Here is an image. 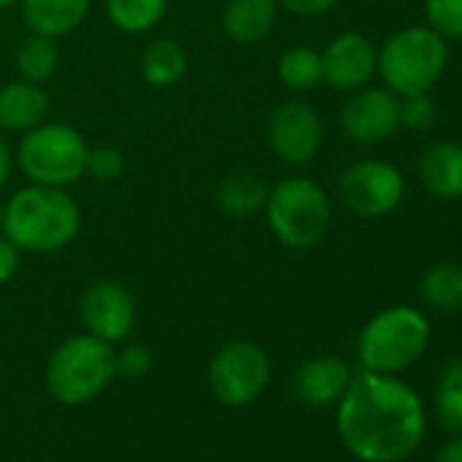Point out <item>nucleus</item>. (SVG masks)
<instances>
[{"label": "nucleus", "instance_id": "9d476101", "mask_svg": "<svg viewBox=\"0 0 462 462\" xmlns=\"http://www.w3.org/2000/svg\"><path fill=\"white\" fill-rule=\"evenodd\" d=\"M267 142L281 163L286 166L310 163L324 142V125L319 112L300 98L278 104L267 123Z\"/></svg>", "mask_w": 462, "mask_h": 462}, {"label": "nucleus", "instance_id": "1a4fd4ad", "mask_svg": "<svg viewBox=\"0 0 462 462\" xmlns=\"http://www.w3.org/2000/svg\"><path fill=\"white\" fill-rule=\"evenodd\" d=\"M337 193L354 215L381 217L402 201L405 182L392 163L359 161L340 174Z\"/></svg>", "mask_w": 462, "mask_h": 462}, {"label": "nucleus", "instance_id": "5701e85b", "mask_svg": "<svg viewBox=\"0 0 462 462\" xmlns=\"http://www.w3.org/2000/svg\"><path fill=\"white\" fill-rule=\"evenodd\" d=\"M278 79L283 88L305 93L313 90L319 82H324V66H321V52L313 47L297 44L286 50L278 60Z\"/></svg>", "mask_w": 462, "mask_h": 462}, {"label": "nucleus", "instance_id": "2f4dec72", "mask_svg": "<svg viewBox=\"0 0 462 462\" xmlns=\"http://www.w3.org/2000/svg\"><path fill=\"white\" fill-rule=\"evenodd\" d=\"M14 166H17V163H14V152H12L9 142L4 139V131H0V188L9 185Z\"/></svg>", "mask_w": 462, "mask_h": 462}, {"label": "nucleus", "instance_id": "f3484780", "mask_svg": "<svg viewBox=\"0 0 462 462\" xmlns=\"http://www.w3.org/2000/svg\"><path fill=\"white\" fill-rule=\"evenodd\" d=\"M93 0H23V20L31 33L63 39L74 33L90 14Z\"/></svg>", "mask_w": 462, "mask_h": 462}, {"label": "nucleus", "instance_id": "39448f33", "mask_svg": "<svg viewBox=\"0 0 462 462\" xmlns=\"http://www.w3.org/2000/svg\"><path fill=\"white\" fill-rule=\"evenodd\" d=\"M90 144L88 139L66 123H39L25 131L14 152V163L36 185L71 188L85 177Z\"/></svg>", "mask_w": 462, "mask_h": 462}, {"label": "nucleus", "instance_id": "412c9836", "mask_svg": "<svg viewBox=\"0 0 462 462\" xmlns=\"http://www.w3.org/2000/svg\"><path fill=\"white\" fill-rule=\"evenodd\" d=\"M169 12V0H104L109 25L125 36L150 33Z\"/></svg>", "mask_w": 462, "mask_h": 462}, {"label": "nucleus", "instance_id": "c756f323", "mask_svg": "<svg viewBox=\"0 0 462 462\" xmlns=\"http://www.w3.org/2000/svg\"><path fill=\"white\" fill-rule=\"evenodd\" d=\"M20 264H23V251L0 231V286L14 281V275L20 273Z\"/></svg>", "mask_w": 462, "mask_h": 462}, {"label": "nucleus", "instance_id": "0eeeda50", "mask_svg": "<svg viewBox=\"0 0 462 462\" xmlns=\"http://www.w3.org/2000/svg\"><path fill=\"white\" fill-rule=\"evenodd\" d=\"M448 50L432 28H402L378 52V74L383 85L402 96L427 93L446 71Z\"/></svg>", "mask_w": 462, "mask_h": 462}, {"label": "nucleus", "instance_id": "ddd939ff", "mask_svg": "<svg viewBox=\"0 0 462 462\" xmlns=\"http://www.w3.org/2000/svg\"><path fill=\"white\" fill-rule=\"evenodd\" d=\"M324 82L340 93H354L370 82L378 69V52L362 33H340L321 52Z\"/></svg>", "mask_w": 462, "mask_h": 462}, {"label": "nucleus", "instance_id": "c85d7f7f", "mask_svg": "<svg viewBox=\"0 0 462 462\" xmlns=\"http://www.w3.org/2000/svg\"><path fill=\"white\" fill-rule=\"evenodd\" d=\"M115 370L123 378L139 381L152 370V354L139 343H125L120 351H115Z\"/></svg>", "mask_w": 462, "mask_h": 462}, {"label": "nucleus", "instance_id": "72a5a7b5", "mask_svg": "<svg viewBox=\"0 0 462 462\" xmlns=\"http://www.w3.org/2000/svg\"><path fill=\"white\" fill-rule=\"evenodd\" d=\"M23 0H0V12H6V9H14V6H20Z\"/></svg>", "mask_w": 462, "mask_h": 462}, {"label": "nucleus", "instance_id": "393cba45", "mask_svg": "<svg viewBox=\"0 0 462 462\" xmlns=\"http://www.w3.org/2000/svg\"><path fill=\"white\" fill-rule=\"evenodd\" d=\"M435 416L446 432H462V356L451 359L435 386Z\"/></svg>", "mask_w": 462, "mask_h": 462}, {"label": "nucleus", "instance_id": "4be33fe9", "mask_svg": "<svg viewBox=\"0 0 462 462\" xmlns=\"http://www.w3.org/2000/svg\"><path fill=\"white\" fill-rule=\"evenodd\" d=\"M14 63H17L20 79L36 82V85L50 82V79L58 74V69H60V50H58V39L31 33V36L20 44Z\"/></svg>", "mask_w": 462, "mask_h": 462}, {"label": "nucleus", "instance_id": "f257e3e1", "mask_svg": "<svg viewBox=\"0 0 462 462\" xmlns=\"http://www.w3.org/2000/svg\"><path fill=\"white\" fill-rule=\"evenodd\" d=\"M421 397L400 378L362 370L337 400V435L362 462H402L424 440Z\"/></svg>", "mask_w": 462, "mask_h": 462}, {"label": "nucleus", "instance_id": "a211bd4d", "mask_svg": "<svg viewBox=\"0 0 462 462\" xmlns=\"http://www.w3.org/2000/svg\"><path fill=\"white\" fill-rule=\"evenodd\" d=\"M421 185L440 201H454L462 196V147L454 142H438L424 150L419 161Z\"/></svg>", "mask_w": 462, "mask_h": 462}, {"label": "nucleus", "instance_id": "cd10ccee", "mask_svg": "<svg viewBox=\"0 0 462 462\" xmlns=\"http://www.w3.org/2000/svg\"><path fill=\"white\" fill-rule=\"evenodd\" d=\"M400 120L411 131H427L435 123V104L427 93H413L400 98Z\"/></svg>", "mask_w": 462, "mask_h": 462}, {"label": "nucleus", "instance_id": "dca6fc26", "mask_svg": "<svg viewBox=\"0 0 462 462\" xmlns=\"http://www.w3.org/2000/svg\"><path fill=\"white\" fill-rule=\"evenodd\" d=\"M50 96L44 85L14 79L0 85V131L4 134H25L47 120Z\"/></svg>", "mask_w": 462, "mask_h": 462}, {"label": "nucleus", "instance_id": "bb28decb", "mask_svg": "<svg viewBox=\"0 0 462 462\" xmlns=\"http://www.w3.org/2000/svg\"><path fill=\"white\" fill-rule=\"evenodd\" d=\"M123 174H125V155H123V150L112 147V144L90 147L85 177H93L96 182H115Z\"/></svg>", "mask_w": 462, "mask_h": 462}, {"label": "nucleus", "instance_id": "aec40b11", "mask_svg": "<svg viewBox=\"0 0 462 462\" xmlns=\"http://www.w3.org/2000/svg\"><path fill=\"white\" fill-rule=\"evenodd\" d=\"M139 71L150 88L163 90V88L177 85L188 74V55H185L182 44H177L171 39H155L144 47Z\"/></svg>", "mask_w": 462, "mask_h": 462}, {"label": "nucleus", "instance_id": "4468645a", "mask_svg": "<svg viewBox=\"0 0 462 462\" xmlns=\"http://www.w3.org/2000/svg\"><path fill=\"white\" fill-rule=\"evenodd\" d=\"M351 378L354 373L340 356H313L300 365L294 389L305 405L324 408V405L337 402L346 394Z\"/></svg>", "mask_w": 462, "mask_h": 462}, {"label": "nucleus", "instance_id": "f03ea898", "mask_svg": "<svg viewBox=\"0 0 462 462\" xmlns=\"http://www.w3.org/2000/svg\"><path fill=\"white\" fill-rule=\"evenodd\" d=\"M0 231L23 254H60L79 237L82 209L69 188L28 182L4 204Z\"/></svg>", "mask_w": 462, "mask_h": 462}, {"label": "nucleus", "instance_id": "2eb2a0df", "mask_svg": "<svg viewBox=\"0 0 462 462\" xmlns=\"http://www.w3.org/2000/svg\"><path fill=\"white\" fill-rule=\"evenodd\" d=\"M278 12V0H226L220 12V28L228 42L251 47L275 31Z\"/></svg>", "mask_w": 462, "mask_h": 462}, {"label": "nucleus", "instance_id": "423d86ee", "mask_svg": "<svg viewBox=\"0 0 462 462\" xmlns=\"http://www.w3.org/2000/svg\"><path fill=\"white\" fill-rule=\"evenodd\" d=\"M430 343V321L424 313L408 305H394L373 316L359 340L356 354L365 370L373 373H402L421 359Z\"/></svg>", "mask_w": 462, "mask_h": 462}, {"label": "nucleus", "instance_id": "9b49d317", "mask_svg": "<svg viewBox=\"0 0 462 462\" xmlns=\"http://www.w3.org/2000/svg\"><path fill=\"white\" fill-rule=\"evenodd\" d=\"M82 324L85 329L106 343H123L136 327V300L117 281H96L82 294Z\"/></svg>", "mask_w": 462, "mask_h": 462}, {"label": "nucleus", "instance_id": "473e14b6", "mask_svg": "<svg viewBox=\"0 0 462 462\" xmlns=\"http://www.w3.org/2000/svg\"><path fill=\"white\" fill-rule=\"evenodd\" d=\"M432 462H462V432L457 438H451L438 454Z\"/></svg>", "mask_w": 462, "mask_h": 462}, {"label": "nucleus", "instance_id": "6e6552de", "mask_svg": "<svg viewBox=\"0 0 462 462\" xmlns=\"http://www.w3.org/2000/svg\"><path fill=\"white\" fill-rule=\"evenodd\" d=\"M270 356L251 340H231L209 362V389L220 405L245 408L262 397L270 383Z\"/></svg>", "mask_w": 462, "mask_h": 462}, {"label": "nucleus", "instance_id": "f8f14e48", "mask_svg": "<svg viewBox=\"0 0 462 462\" xmlns=\"http://www.w3.org/2000/svg\"><path fill=\"white\" fill-rule=\"evenodd\" d=\"M400 125V96L389 88H359L340 109L343 134L359 144H378Z\"/></svg>", "mask_w": 462, "mask_h": 462}, {"label": "nucleus", "instance_id": "7ed1b4c3", "mask_svg": "<svg viewBox=\"0 0 462 462\" xmlns=\"http://www.w3.org/2000/svg\"><path fill=\"white\" fill-rule=\"evenodd\" d=\"M264 215L273 237L289 251H313L324 243L332 204L327 190L308 177H286L270 188Z\"/></svg>", "mask_w": 462, "mask_h": 462}, {"label": "nucleus", "instance_id": "7c9ffc66", "mask_svg": "<svg viewBox=\"0 0 462 462\" xmlns=\"http://www.w3.org/2000/svg\"><path fill=\"white\" fill-rule=\"evenodd\" d=\"M340 0H278V6L291 12V14H300V17H319V14H327L332 12Z\"/></svg>", "mask_w": 462, "mask_h": 462}, {"label": "nucleus", "instance_id": "b1692460", "mask_svg": "<svg viewBox=\"0 0 462 462\" xmlns=\"http://www.w3.org/2000/svg\"><path fill=\"white\" fill-rule=\"evenodd\" d=\"M419 297L435 310H459L462 308V267L435 264L432 270H427L419 283Z\"/></svg>", "mask_w": 462, "mask_h": 462}, {"label": "nucleus", "instance_id": "a878e982", "mask_svg": "<svg viewBox=\"0 0 462 462\" xmlns=\"http://www.w3.org/2000/svg\"><path fill=\"white\" fill-rule=\"evenodd\" d=\"M424 12L435 33L462 39V0H427Z\"/></svg>", "mask_w": 462, "mask_h": 462}, {"label": "nucleus", "instance_id": "20e7f679", "mask_svg": "<svg viewBox=\"0 0 462 462\" xmlns=\"http://www.w3.org/2000/svg\"><path fill=\"white\" fill-rule=\"evenodd\" d=\"M115 346L90 332L63 340L47 362V389L60 405H85L115 381Z\"/></svg>", "mask_w": 462, "mask_h": 462}, {"label": "nucleus", "instance_id": "f704fd0d", "mask_svg": "<svg viewBox=\"0 0 462 462\" xmlns=\"http://www.w3.org/2000/svg\"><path fill=\"white\" fill-rule=\"evenodd\" d=\"M0 228H4V207H0Z\"/></svg>", "mask_w": 462, "mask_h": 462}, {"label": "nucleus", "instance_id": "6ab92c4d", "mask_svg": "<svg viewBox=\"0 0 462 462\" xmlns=\"http://www.w3.org/2000/svg\"><path fill=\"white\" fill-rule=\"evenodd\" d=\"M267 193H270V188L254 171H231L220 180V185L215 190V201L228 217L243 220V217H254L256 212L264 209Z\"/></svg>", "mask_w": 462, "mask_h": 462}]
</instances>
